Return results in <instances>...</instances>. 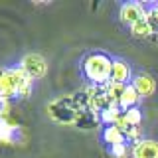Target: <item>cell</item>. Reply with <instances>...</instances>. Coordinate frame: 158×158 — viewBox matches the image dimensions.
Masks as SVG:
<instances>
[{"instance_id": "cell-1", "label": "cell", "mask_w": 158, "mask_h": 158, "mask_svg": "<svg viewBox=\"0 0 158 158\" xmlns=\"http://www.w3.org/2000/svg\"><path fill=\"white\" fill-rule=\"evenodd\" d=\"M113 59L111 56L103 52H93L85 56L81 63V69H83V75L91 85H99L103 87L107 81H111V71H113Z\"/></svg>"}, {"instance_id": "cell-2", "label": "cell", "mask_w": 158, "mask_h": 158, "mask_svg": "<svg viewBox=\"0 0 158 158\" xmlns=\"http://www.w3.org/2000/svg\"><path fill=\"white\" fill-rule=\"evenodd\" d=\"M48 115L61 125H77L83 111L77 105L75 97H57L48 105Z\"/></svg>"}, {"instance_id": "cell-3", "label": "cell", "mask_w": 158, "mask_h": 158, "mask_svg": "<svg viewBox=\"0 0 158 158\" xmlns=\"http://www.w3.org/2000/svg\"><path fill=\"white\" fill-rule=\"evenodd\" d=\"M20 67L32 79H42L48 75V61L40 53H26L20 59Z\"/></svg>"}, {"instance_id": "cell-4", "label": "cell", "mask_w": 158, "mask_h": 158, "mask_svg": "<svg viewBox=\"0 0 158 158\" xmlns=\"http://www.w3.org/2000/svg\"><path fill=\"white\" fill-rule=\"evenodd\" d=\"M148 10L144 4L140 2H127V4H121V8H118V16H121V22L128 24V26H135L136 22H140V20L146 18Z\"/></svg>"}, {"instance_id": "cell-5", "label": "cell", "mask_w": 158, "mask_h": 158, "mask_svg": "<svg viewBox=\"0 0 158 158\" xmlns=\"http://www.w3.org/2000/svg\"><path fill=\"white\" fill-rule=\"evenodd\" d=\"M131 154L132 158H158V140L142 138V140L132 144Z\"/></svg>"}, {"instance_id": "cell-6", "label": "cell", "mask_w": 158, "mask_h": 158, "mask_svg": "<svg viewBox=\"0 0 158 158\" xmlns=\"http://www.w3.org/2000/svg\"><path fill=\"white\" fill-rule=\"evenodd\" d=\"M12 71V77H14V83H16V89H18V97L26 99L30 93H32V87H34V79L24 71L22 67H10Z\"/></svg>"}, {"instance_id": "cell-7", "label": "cell", "mask_w": 158, "mask_h": 158, "mask_svg": "<svg viewBox=\"0 0 158 158\" xmlns=\"http://www.w3.org/2000/svg\"><path fill=\"white\" fill-rule=\"evenodd\" d=\"M16 95H18V89H16V83H14L12 71H10V67H2L0 69V99L10 101Z\"/></svg>"}, {"instance_id": "cell-8", "label": "cell", "mask_w": 158, "mask_h": 158, "mask_svg": "<svg viewBox=\"0 0 158 158\" xmlns=\"http://www.w3.org/2000/svg\"><path fill=\"white\" fill-rule=\"evenodd\" d=\"M131 85L136 89V93L140 97H150L152 93L156 91V81H154V77L152 75H148V73H136L135 77H132V81H131Z\"/></svg>"}, {"instance_id": "cell-9", "label": "cell", "mask_w": 158, "mask_h": 158, "mask_svg": "<svg viewBox=\"0 0 158 158\" xmlns=\"http://www.w3.org/2000/svg\"><path fill=\"white\" fill-rule=\"evenodd\" d=\"M132 69L131 65L125 61V59H115L113 61V71H111V81L115 83H125V85H128V83L132 81Z\"/></svg>"}, {"instance_id": "cell-10", "label": "cell", "mask_w": 158, "mask_h": 158, "mask_svg": "<svg viewBox=\"0 0 158 158\" xmlns=\"http://www.w3.org/2000/svg\"><path fill=\"white\" fill-rule=\"evenodd\" d=\"M101 138H103V142H107L109 146H115V144H127V136H125V132H123L118 127H115V125L103 128Z\"/></svg>"}, {"instance_id": "cell-11", "label": "cell", "mask_w": 158, "mask_h": 158, "mask_svg": "<svg viewBox=\"0 0 158 158\" xmlns=\"http://www.w3.org/2000/svg\"><path fill=\"white\" fill-rule=\"evenodd\" d=\"M138 101H140V95L136 93V89L128 83L127 89H125V93L121 95V99H118V107L123 109V111H127V109H132V107H136L138 105Z\"/></svg>"}, {"instance_id": "cell-12", "label": "cell", "mask_w": 158, "mask_h": 158, "mask_svg": "<svg viewBox=\"0 0 158 158\" xmlns=\"http://www.w3.org/2000/svg\"><path fill=\"white\" fill-rule=\"evenodd\" d=\"M18 128V125L12 118L2 121L0 118V144H12L14 142V131Z\"/></svg>"}, {"instance_id": "cell-13", "label": "cell", "mask_w": 158, "mask_h": 158, "mask_svg": "<svg viewBox=\"0 0 158 158\" xmlns=\"http://www.w3.org/2000/svg\"><path fill=\"white\" fill-rule=\"evenodd\" d=\"M121 115H123V109L118 107V105H111V107H107V109H103V111H101L99 121H101L105 127H111V125H115V123L118 121V117H121Z\"/></svg>"}, {"instance_id": "cell-14", "label": "cell", "mask_w": 158, "mask_h": 158, "mask_svg": "<svg viewBox=\"0 0 158 158\" xmlns=\"http://www.w3.org/2000/svg\"><path fill=\"white\" fill-rule=\"evenodd\" d=\"M156 30L152 28V24L148 22V20H140V22H136L135 26H131V34L132 36H136V38H148V36H152Z\"/></svg>"}, {"instance_id": "cell-15", "label": "cell", "mask_w": 158, "mask_h": 158, "mask_svg": "<svg viewBox=\"0 0 158 158\" xmlns=\"http://www.w3.org/2000/svg\"><path fill=\"white\" fill-rule=\"evenodd\" d=\"M125 118H127V123H128L131 127H140V123H142V113H140V109H138V107L127 109V111H125Z\"/></svg>"}, {"instance_id": "cell-16", "label": "cell", "mask_w": 158, "mask_h": 158, "mask_svg": "<svg viewBox=\"0 0 158 158\" xmlns=\"http://www.w3.org/2000/svg\"><path fill=\"white\" fill-rule=\"evenodd\" d=\"M125 136H127V140L128 142H138V140H142V127H128L127 131H125Z\"/></svg>"}, {"instance_id": "cell-17", "label": "cell", "mask_w": 158, "mask_h": 158, "mask_svg": "<svg viewBox=\"0 0 158 158\" xmlns=\"http://www.w3.org/2000/svg\"><path fill=\"white\" fill-rule=\"evenodd\" d=\"M109 152L115 158H125L127 152H128V146L127 144H115V146H109Z\"/></svg>"}, {"instance_id": "cell-18", "label": "cell", "mask_w": 158, "mask_h": 158, "mask_svg": "<svg viewBox=\"0 0 158 158\" xmlns=\"http://www.w3.org/2000/svg\"><path fill=\"white\" fill-rule=\"evenodd\" d=\"M152 12H154V16H156V20H158V4H152Z\"/></svg>"}]
</instances>
